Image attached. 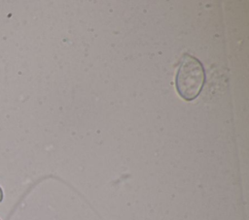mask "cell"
<instances>
[{
	"label": "cell",
	"mask_w": 249,
	"mask_h": 220,
	"mask_svg": "<svg viewBox=\"0 0 249 220\" xmlns=\"http://www.w3.org/2000/svg\"><path fill=\"white\" fill-rule=\"evenodd\" d=\"M3 200V191H2V188L0 187V202Z\"/></svg>",
	"instance_id": "7a4b0ae2"
},
{
	"label": "cell",
	"mask_w": 249,
	"mask_h": 220,
	"mask_svg": "<svg viewBox=\"0 0 249 220\" xmlns=\"http://www.w3.org/2000/svg\"><path fill=\"white\" fill-rule=\"evenodd\" d=\"M204 81L205 72L201 62L189 53L183 54L175 78L178 94L184 100L192 101L200 93Z\"/></svg>",
	"instance_id": "6da1fadb"
},
{
	"label": "cell",
	"mask_w": 249,
	"mask_h": 220,
	"mask_svg": "<svg viewBox=\"0 0 249 220\" xmlns=\"http://www.w3.org/2000/svg\"><path fill=\"white\" fill-rule=\"evenodd\" d=\"M0 220H1V219H0Z\"/></svg>",
	"instance_id": "3957f363"
}]
</instances>
